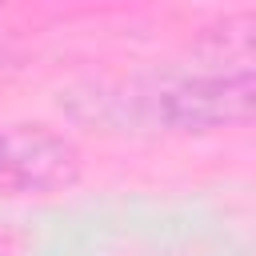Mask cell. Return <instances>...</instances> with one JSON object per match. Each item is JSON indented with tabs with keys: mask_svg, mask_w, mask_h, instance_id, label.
Wrapping results in <instances>:
<instances>
[{
	"mask_svg": "<svg viewBox=\"0 0 256 256\" xmlns=\"http://www.w3.org/2000/svg\"><path fill=\"white\" fill-rule=\"evenodd\" d=\"M40 140H24L16 132H0V184H16V180H36V168L48 164V156H40Z\"/></svg>",
	"mask_w": 256,
	"mask_h": 256,
	"instance_id": "6da1fadb",
	"label": "cell"
}]
</instances>
